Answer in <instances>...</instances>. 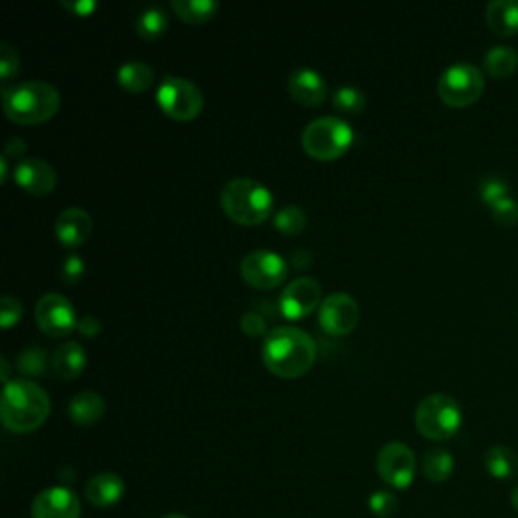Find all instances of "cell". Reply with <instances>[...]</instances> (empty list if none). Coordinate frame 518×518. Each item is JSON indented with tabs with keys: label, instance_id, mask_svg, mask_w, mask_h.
Here are the masks:
<instances>
[{
	"label": "cell",
	"instance_id": "cell-25",
	"mask_svg": "<svg viewBox=\"0 0 518 518\" xmlns=\"http://www.w3.org/2000/svg\"><path fill=\"white\" fill-rule=\"evenodd\" d=\"M518 67V53L508 45H494L484 55V69L488 75L496 79H504L512 75Z\"/></svg>",
	"mask_w": 518,
	"mask_h": 518
},
{
	"label": "cell",
	"instance_id": "cell-20",
	"mask_svg": "<svg viewBox=\"0 0 518 518\" xmlns=\"http://www.w3.org/2000/svg\"><path fill=\"white\" fill-rule=\"evenodd\" d=\"M69 417L75 425L90 427L98 423L106 413V401L96 391H81L69 401Z\"/></svg>",
	"mask_w": 518,
	"mask_h": 518
},
{
	"label": "cell",
	"instance_id": "cell-19",
	"mask_svg": "<svg viewBox=\"0 0 518 518\" xmlns=\"http://www.w3.org/2000/svg\"><path fill=\"white\" fill-rule=\"evenodd\" d=\"M51 365L59 379L71 381L83 373L85 365H88V355L77 340H67L55 351Z\"/></svg>",
	"mask_w": 518,
	"mask_h": 518
},
{
	"label": "cell",
	"instance_id": "cell-8",
	"mask_svg": "<svg viewBox=\"0 0 518 518\" xmlns=\"http://www.w3.org/2000/svg\"><path fill=\"white\" fill-rule=\"evenodd\" d=\"M484 92V73L468 61L448 65L438 79V96L452 108H464L480 100Z\"/></svg>",
	"mask_w": 518,
	"mask_h": 518
},
{
	"label": "cell",
	"instance_id": "cell-10",
	"mask_svg": "<svg viewBox=\"0 0 518 518\" xmlns=\"http://www.w3.org/2000/svg\"><path fill=\"white\" fill-rule=\"evenodd\" d=\"M377 472L385 484L395 490H405L413 484L417 472V458L403 442H389L377 456Z\"/></svg>",
	"mask_w": 518,
	"mask_h": 518
},
{
	"label": "cell",
	"instance_id": "cell-36",
	"mask_svg": "<svg viewBox=\"0 0 518 518\" xmlns=\"http://www.w3.org/2000/svg\"><path fill=\"white\" fill-rule=\"evenodd\" d=\"M241 330L247 334V336H251V338H259V336H268V322H266V318L259 314V312H255V310H249V312H245L243 316H241Z\"/></svg>",
	"mask_w": 518,
	"mask_h": 518
},
{
	"label": "cell",
	"instance_id": "cell-18",
	"mask_svg": "<svg viewBox=\"0 0 518 518\" xmlns=\"http://www.w3.org/2000/svg\"><path fill=\"white\" fill-rule=\"evenodd\" d=\"M126 494V482L114 472H102L85 484V498L96 508H112Z\"/></svg>",
	"mask_w": 518,
	"mask_h": 518
},
{
	"label": "cell",
	"instance_id": "cell-5",
	"mask_svg": "<svg viewBox=\"0 0 518 518\" xmlns=\"http://www.w3.org/2000/svg\"><path fill=\"white\" fill-rule=\"evenodd\" d=\"M462 419L464 413L460 403L446 393L427 395L415 409V427L423 438L431 442H446L454 438L462 427Z\"/></svg>",
	"mask_w": 518,
	"mask_h": 518
},
{
	"label": "cell",
	"instance_id": "cell-14",
	"mask_svg": "<svg viewBox=\"0 0 518 518\" xmlns=\"http://www.w3.org/2000/svg\"><path fill=\"white\" fill-rule=\"evenodd\" d=\"M33 518H81V502L67 486H51L39 492L31 504Z\"/></svg>",
	"mask_w": 518,
	"mask_h": 518
},
{
	"label": "cell",
	"instance_id": "cell-43",
	"mask_svg": "<svg viewBox=\"0 0 518 518\" xmlns=\"http://www.w3.org/2000/svg\"><path fill=\"white\" fill-rule=\"evenodd\" d=\"M0 365H3V373H0V375H3V381H5V383H9V381H11V379H9V375H11L9 359H7V357H3V359H0Z\"/></svg>",
	"mask_w": 518,
	"mask_h": 518
},
{
	"label": "cell",
	"instance_id": "cell-6",
	"mask_svg": "<svg viewBox=\"0 0 518 518\" xmlns=\"http://www.w3.org/2000/svg\"><path fill=\"white\" fill-rule=\"evenodd\" d=\"M353 140V126L336 116L316 118L302 132V148L316 160L340 158L351 148Z\"/></svg>",
	"mask_w": 518,
	"mask_h": 518
},
{
	"label": "cell",
	"instance_id": "cell-40",
	"mask_svg": "<svg viewBox=\"0 0 518 518\" xmlns=\"http://www.w3.org/2000/svg\"><path fill=\"white\" fill-rule=\"evenodd\" d=\"M25 150H27V142L23 140V138H11L9 142H7V146H5V156L7 158H17V156H21V154H25Z\"/></svg>",
	"mask_w": 518,
	"mask_h": 518
},
{
	"label": "cell",
	"instance_id": "cell-37",
	"mask_svg": "<svg viewBox=\"0 0 518 518\" xmlns=\"http://www.w3.org/2000/svg\"><path fill=\"white\" fill-rule=\"evenodd\" d=\"M83 272H85V264H83V257L77 255V253H71L63 259L61 264V278L67 282V284H77L81 278H83Z\"/></svg>",
	"mask_w": 518,
	"mask_h": 518
},
{
	"label": "cell",
	"instance_id": "cell-15",
	"mask_svg": "<svg viewBox=\"0 0 518 518\" xmlns=\"http://www.w3.org/2000/svg\"><path fill=\"white\" fill-rule=\"evenodd\" d=\"M15 183L33 197H45L57 185V172L47 160L29 156L17 162Z\"/></svg>",
	"mask_w": 518,
	"mask_h": 518
},
{
	"label": "cell",
	"instance_id": "cell-31",
	"mask_svg": "<svg viewBox=\"0 0 518 518\" xmlns=\"http://www.w3.org/2000/svg\"><path fill=\"white\" fill-rule=\"evenodd\" d=\"M478 195L482 199L484 205H494L496 201L504 199V197H510V185L502 179V177H496V175H488L480 181L478 185Z\"/></svg>",
	"mask_w": 518,
	"mask_h": 518
},
{
	"label": "cell",
	"instance_id": "cell-21",
	"mask_svg": "<svg viewBox=\"0 0 518 518\" xmlns=\"http://www.w3.org/2000/svg\"><path fill=\"white\" fill-rule=\"evenodd\" d=\"M486 23L500 37L518 31V0H490L486 7Z\"/></svg>",
	"mask_w": 518,
	"mask_h": 518
},
{
	"label": "cell",
	"instance_id": "cell-9",
	"mask_svg": "<svg viewBox=\"0 0 518 518\" xmlns=\"http://www.w3.org/2000/svg\"><path fill=\"white\" fill-rule=\"evenodd\" d=\"M288 262L272 249H255L241 259L239 274L243 282L257 290H274L288 278Z\"/></svg>",
	"mask_w": 518,
	"mask_h": 518
},
{
	"label": "cell",
	"instance_id": "cell-39",
	"mask_svg": "<svg viewBox=\"0 0 518 518\" xmlns=\"http://www.w3.org/2000/svg\"><path fill=\"white\" fill-rule=\"evenodd\" d=\"M77 330H79L83 336L94 338V336H98V334H100L102 324H100V320H98L96 316L85 314V316H81V318H79V322H77Z\"/></svg>",
	"mask_w": 518,
	"mask_h": 518
},
{
	"label": "cell",
	"instance_id": "cell-35",
	"mask_svg": "<svg viewBox=\"0 0 518 518\" xmlns=\"http://www.w3.org/2000/svg\"><path fill=\"white\" fill-rule=\"evenodd\" d=\"M23 316V304L15 296H3L0 300V326L13 328Z\"/></svg>",
	"mask_w": 518,
	"mask_h": 518
},
{
	"label": "cell",
	"instance_id": "cell-44",
	"mask_svg": "<svg viewBox=\"0 0 518 518\" xmlns=\"http://www.w3.org/2000/svg\"><path fill=\"white\" fill-rule=\"evenodd\" d=\"M510 504L514 506V510H518V484L514 486V490H512V494H510Z\"/></svg>",
	"mask_w": 518,
	"mask_h": 518
},
{
	"label": "cell",
	"instance_id": "cell-41",
	"mask_svg": "<svg viewBox=\"0 0 518 518\" xmlns=\"http://www.w3.org/2000/svg\"><path fill=\"white\" fill-rule=\"evenodd\" d=\"M310 257H312L310 251H306V249H296V251H292V266L298 268V270H302V268H306V266L310 264Z\"/></svg>",
	"mask_w": 518,
	"mask_h": 518
},
{
	"label": "cell",
	"instance_id": "cell-42",
	"mask_svg": "<svg viewBox=\"0 0 518 518\" xmlns=\"http://www.w3.org/2000/svg\"><path fill=\"white\" fill-rule=\"evenodd\" d=\"M0 168H3V177H0V181H7L9 179V158L3 154L0 156Z\"/></svg>",
	"mask_w": 518,
	"mask_h": 518
},
{
	"label": "cell",
	"instance_id": "cell-28",
	"mask_svg": "<svg viewBox=\"0 0 518 518\" xmlns=\"http://www.w3.org/2000/svg\"><path fill=\"white\" fill-rule=\"evenodd\" d=\"M332 106L342 114L357 116L365 110L367 96L363 90L355 88V85H342V88L332 94Z\"/></svg>",
	"mask_w": 518,
	"mask_h": 518
},
{
	"label": "cell",
	"instance_id": "cell-33",
	"mask_svg": "<svg viewBox=\"0 0 518 518\" xmlns=\"http://www.w3.org/2000/svg\"><path fill=\"white\" fill-rule=\"evenodd\" d=\"M399 498L389 490H377L369 496V510L379 518H389L397 512Z\"/></svg>",
	"mask_w": 518,
	"mask_h": 518
},
{
	"label": "cell",
	"instance_id": "cell-32",
	"mask_svg": "<svg viewBox=\"0 0 518 518\" xmlns=\"http://www.w3.org/2000/svg\"><path fill=\"white\" fill-rule=\"evenodd\" d=\"M492 219L502 227L518 225V203L514 197H504L488 207Z\"/></svg>",
	"mask_w": 518,
	"mask_h": 518
},
{
	"label": "cell",
	"instance_id": "cell-11",
	"mask_svg": "<svg viewBox=\"0 0 518 518\" xmlns=\"http://www.w3.org/2000/svg\"><path fill=\"white\" fill-rule=\"evenodd\" d=\"M361 318L359 302L347 292L328 294L318 308V322L324 332L332 336H344L357 328Z\"/></svg>",
	"mask_w": 518,
	"mask_h": 518
},
{
	"label": "cell",
	"instance_id": "cell-38",
	"mask_svg": "<svg viewBox=\"0 0 518 518\" xmlns=\"http://www.w3.org/2000/svg\"><path fill=\"white\" fill-rule=\"evenodd\" d=\"M59 5L65 11H69L73 15H79V17H90L98 9L96 0H61Z\"/></svg>",
	"mask_w": 518,
	"mask_h": 518
},
{
	"label": "cell",
	"instance_id": "cell-22",
	"mask_svg": "<svg viewBox=\"0 0 518 518\" xmlns=\"http://www.w3.org/2000/svg\"><path fill=\"white\" fill-rule=\"evenodd\" d=\"M116 77H118V83L122 85L126 92L142 94L154 83L156 73H154V69L148 63L132 59V61H124L118 67Z\"/></svg>",
	"mask_w": 518,
	"mask_h": 518
},
{
	"label": "cell",
	"instance_id": "cell-24",
	"mask_svg": "<svg viewBox=\"0 0 518 518\" xmlns=\"http://www.w3.org/2000/svg\"><path fill=\"white\" fill-rule=\"evenodd\" d=\"M421 468H423V476L429 482L434 484L448 482L454 474V456L444 448H434L423 456Z\"/></svg>",
	"mask_w": 518,
	"mask_h": 518
},
{
	"label": "cell",
	"instance_id": "cell-27",
	"mask_svg": "<svg viewBox=\"0 0 518 518\" xmlns=\"http://www.w3.org/2000/svg\"><path fill=\"white\" fill-rule=\"evenodd\" d=\"M166 27H168V17L160 7H148L136 17V33L146 41L162 37Z\"/></svg>",
	"mask_w": 518,
	"mask_h": 518
},
{
	"label": "cell",
	"instance_id": "cell-34",
	"mask_svg": "<svg viewBox=\"0 0 518 518\" xmlns=\"http://www.w3.org/2000/svg\"><path fill=\"white\" fill-rule=\"evenodd\" d=\"M21 57L17 49L9 43H0V77L7 83L15 73H19Z\"/></svg>",
	"mask_w": 518,
	"mask_h": 518
},
{
	"label": "cell",
	"instance_id": "cell-7",
	"mask_svg": "<svg viewBox=\"0 0 518 518\" xmlns=\"http://www.w3.org/2000/svg\"><path fill=\"white\" fill-rule=\"evenodd\" d=\"M156 102L168 118L179 122L195 120L205 106V98L199 90V85L179 75L162 77L156 90Z\"/></svg>",
	"mask_w": 518,
	"mask_h": 518
},
{
	"label": "cell",
	"instance_id": "cell-26",
	"mask_svg": "<svg viewBox=\"0 0 518 518\" xmlns=\"http://www.w3.org/2000/svg\"><path fill=\"white\" fill-rule=\"evenodd\" d=\"M170 7L177 13L179 19L193 25L211 21L219 11L217 0H172Z\"/></svg>",
	"mask_w": 518,
	"mask_h": 518
},
{
	"label": "cell",
	"instance_id": "cell-13",
	"mask_svg": "<svg viewBox=\"0 0 518 518\" xmlns=\"http://www.w3.org/2000/svg\"><path fill=\"white\" fill-rule=\"evenodd\" d=\"M322 304V288L314 278L302 276L292 280L280 294L278 308L288 320H302Z\"/></svg>",
	"mask_w": 518,
	"mask_h": 518
},
{
	"label": "cell",
	"instance_id": "cell-16",
	"mask_svg": "<svg viewBox=\"0 0 518 518\" xmlns=\"http://www.w3.org/2000/svg\"><path fill=\"white\" fill-rule=\"evenodd\" d=\"M326 92L324 75L312 67H298L288 77V94L294 102L306 108L320 106L326 98Z\"/></svg>",
	"mask_w": 518,
	"mask_h": 518
},
{
	"label": "cell",
	"instance_id": "cell-2",
	"mask_svg": "<svg viewBox=\"0 0 518 518\" xmlns=\"http://www.w3.org/2000/svg\"><path fill=\"white\" fill-rule=\"evenodd\" d=\"M51 413L47 391L29 379H13L5 383L0 397V417L15 434H29L39 429Z\"/></svg>",
	"mask_w": 518,
	"mask_h": 518
},
{
	"label": "cell",
	"instance_id": "cell-23",
	"mask_svg": "<svg viewBox=\"0 0 518 518\" xmlns=\"http://www.w3.org/2000/svg\"><path fill=\"white\" fill-rule=\"evenodd\" d=\"M484 466L496 480H510L518 474V456L506 446H492L484 452Z\"/></svg>",
	"mask_w": 518,
	"mask_h": 518
},
{
	"label": "cell",
	"instance_id": "cell-29",
	"mask_svg": "<svg viewBox=\"0 0 518 518\" xmlns=\"http://www.w3.org/2000/svg\"><path fill=\"white\" fill-rule=\"evenodd\" d=\"M274 225L284 235H298L308 225V215L298 205H286L274 215Z\"/></svg>",
	"mask_w": 518,
	"mask_h": 518
},
{
	"label": "cell",
	"instance_id": "cell-45",
	"mask_svg": "<svg viewBox=\"0 0 518 518\" xmlns=\"http://www.w3.org/2000/svg\"><path fill=\"white\" fill-rule=\"evenodd\" d=\"M162 518H189V516H185V514H181V512H168V514H164Z\"/></svg>",
	"mask_w": 518,
	"mask_h": 518
},
{
	"label": "cell",
	"instance_id": "cell-12",
	"mask_svg": "<svg viewBox=\"0 0 518 518\" xmlns=\"http://www.w3.org/2000/svg\"><path fill=\"white\" fill-rule=\"evenodd\" d=\"M35 320L37 326L53 338H65L77 328V314L73 304L57 292H49L39 298L35 306Z\"/></svg>",
	"mask_w": 518,
	"mask_h": 518
},
{
	"label": "cell",
	"instance_id": "cell-17",
	"mask_svg": "<svg viewBox=\"0 0 518 518\" xmlns=\"http://www.w3.org/2000/svg\"><path fill=\"white\" fill-rule=\"evenodd\" d=\"M92 217L90 213L81 207H67L59 213L55 221V233L57 239L67 247H79L88 241L92 233Z\"/></svg>",
	"mask_w": 518,
	"mask_h": 518
},
{
	"label": "cell",
	"instance_id": "cell-4",
	"mask_svg": "<svg viewBox=\"0 0 518 518\" xmlns=\"http://www.w3.org/2000/svg\"><path fill=\"white\" fill-rule=\"evenodd\" d=\"M221 207L225 215L245 227L264 223L274 211L272 191L255 179H231L221 191Z\"/></svg>",
	"mask_w": 518,
	"mask_h": 518
},
{
	"label": "cell",
	"instance_id": "cell-3",
	"mask_svg": "<svg viewBox=\"0 0 518 518\" xmlns=\"http://www.w3.org/2000/svg\"><path fill=\"white\" fill-rule=\"evenodd\" d=\"M3 106L9 120L17 124H43L57 114L61 96L49 81L29 79L3 90Z\"/></svg>",
	"mask_w": 518,
	"mask_h": 518
},
{
	"label": "cell",
	"instance_id": "cell-30",
	"mask_svg": "<svg viewBox=\"0 0 518 518\" xmlns=\"http://www.w3.org/2000/svg\"><path fill=\"white\" fill-rule=\"evenodd\" d=\"M17 367L27 377H41L47 371V353L41 347H29L19 355Z\"/></svg>",
	"mask_w": 518,
	"mask_h": 518
},
{
	"label": "cell",
	"instance_id": "cell-1",
	"mask_svg": "<svg viewBox=\"0 0 518 518\" xmlns=\"http://www.w3.org/2000/svg\"><path fill=\"white\" fill-rule=\"evenodd\" d=\"M262 361L282 379L304 377L316 361V342L298 326H276L262 342Z\"/></svg>",
	"mask_w": 518,
	"mask_h": 518
}]
</instances>
